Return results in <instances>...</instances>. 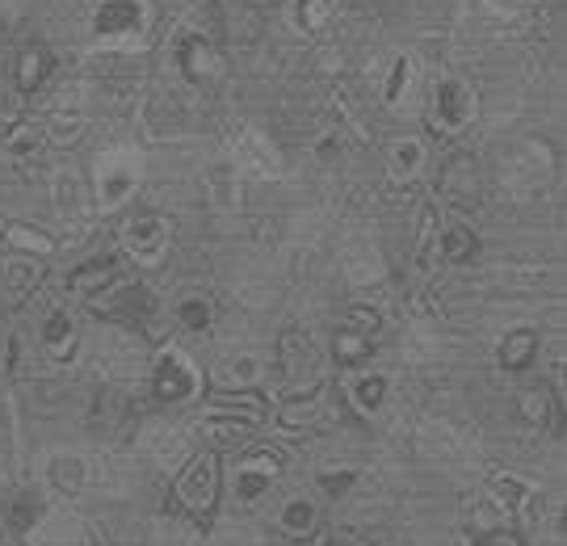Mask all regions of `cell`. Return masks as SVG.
I'll return each instance as SVG.
<instances>
[{
  "label": "cell",
  "mask_w": 567,
  "mask_h": 546,
  "mask_svg": "<svg viewBox=\"0 0 567 546\" xmlns=\"http://www.w3.org/2000/svg\"><path fill=\"white\" fill-rule=\"evenodd\" d=\"M320 400H324V387H311L303 395L286 400V404L278 408V429H282V433H303V429L320 416V408H324Z\"/></svg>",
  "instance_id": "cell-33"
},
{
  "label": "cell",
  "mask_w": 567,
  "mask_h": 546,
  "mask_svg": "<svg viewBox=\"0 0 567 546\" xmlns=\"http://www.w3.org/2000/svg\"><path fill=\"white\" fill-rule=\"evenodd\" d=\"M320 522V505L311 496H290L282 508H278V529L286 538H307Z\"/></svg>",
  "instance_id": "cell-34"
},
{
  "label": "cell",
  "mask_w": 567,
  "mask_h": 546,
  "mask_svg": "<svg viewBox=\"0 0 567 546\" xmlns=\"http://www.w3.org/2000/svg\"><path fill=\"white\" fill-rule=\"evenodd\" d=\"M332 18H337V0H290V4H286L290 30L303 34V39L324 34L328 25H332Z\"/></svg>",
  "instance_id": "cell-27"
},
{
  "label": "cell",
  "mask_w": 567,
  "mask_h": 546,
  "mask_svg": "<svg viewBox=\"0 0 567 546\" xmlns=\"http://www.w3.org/2000/svg\"><path fill=\"white\" fill-rule=\"evenodd\" d=\"M344 395H349V404L358 408L362 416H374V412H383L386 400H391V379L379 374V370H362V374L349 379Z\"/></svg>",
  "instance_id": "cell-24"
},
{
  "label": "cell",
  "mask_w": 567,
  "mask_h": 546,
  "mask_svg": "<svg viewBox=\"0 0 567 546\" xmlns=\"http://www.w3.org/2000/svg\"><path fill=\"white\" fill-rule=\"evenodd\" d=\"M42 282V265L39 257H25V253H13L9 261L0 265V286H4V295H13V299H30Z\"/></svg>",
  "instance_id": "cell-30"
},
{
  "label": "cell",
  "mask_w": 567,
  "mask_h": 546,
  "mask_svg": "<svg viewBox=\"0 0 567 546\" xmlns=\"http://www.w3.org/2000/svg\"><path fill=\"white\" fill-rule=\"evenodd\" d=\"M475 546H522L508 529H496V534H484V538H471Z\"/></svg>",
  "instance_id": "cell-43"
},
{
  "label": "cell",
  "mask_w": 567,
  "mask_h": 546,
  "mask_svg": "<svg viewBox=\"0 0 567 546\" xmlns=\"http://www.w3.org/2000/svg\"><path fill=\"white\" fill-rule=\"evenodd\" d=\"M51 51L47 47H25L18 60V89L30 97V93H39V84L47 81V72H51Z\"/></svg>",
  "instance_id": "cell-37"
},
{
  "label": "cell",
  "mask_w": 567,
  "mask_h": 546,
  "mask_svg": "<svg viewBox=\"0 0 567 546\" xmlns=\"http://www.w3.org/2000/svg\"><path fill=\"white\" fill-rule=\"evenodd\" d=\"M463 526L471 529V538H484L496 529H508V513L501 508V501L492 492H466L463 496Z\"/></svg>",
  "instance_id": "cell-17"
},
{
  "label": "cell",
  "mask_w": 567,
  "mask_h": 546,
  "mask_svg": "<svg viewBox=\"0 0 567 546\" xmlns=\"http://www.w3.org/2000/svg\"><path fill=\"white\" fill-rule=\"evenodd\" d=\"M487 492L501 501L508 517H526L529 526H538L543 517H547V496H543V487L526 480V475H513V471H496L492 480H487Z\"/></svg>",
  "instance_id": "cell-12"
},
{
  "label": "cell",
  "mask_w": 567,
  "mask_h": 546,
  "mask_svg": "<svg viewBox=\"0 0 567 546\" xmlns=\"http://www.w3.org/2000/svg\"><path fill=\"white\" fill-rule=\"evenodd\" d=\"M168 244H173V223L156 210H143L122 227V248L140 269H156L168 257Z\"/></svg>",
  "instance_id": "cell-10"
},
{
  "label": "cell",
  "mask_w": 567,
  "mask_h": 546,
  "mask_svg": "<svg viewBox=\"0 0 567 546\" xmlns=\"http://www.w3.org/2000/svg\"><path fill=\"white\" fill-rule=\"evenodd\" d=\"M416 76H421V68H416L412 55H395V60H391L386 81H383V105L386 110H408L412 93H416Z\"/></svg>",
  "instance_id": "cell-29"
},
{
  "label": "cell",
  "mask_w": 567,
  "mask_h": 546,
  "mask_svg": "<svg viewBox=\"0 0 567 546\" xmlns=\"http://www.w3.org/2000/svg\"><path fill=\"white\" fill-rule=\"evenodd\" d=\"M501 185L513 203H529L538 194H547L550 177H555V152L547 140L538 135H522L501 147V161H496Z\"/></svg>",
  "instance_id": "cell-1"
},
{
  "label": "cell",
  "mask_w": 567,
  "mask_h": 546,
  "mask_svg": "<svg viewBox=\"0 0 567 546\" xmlns=\"http://www.w3.org/2000/svg\"><path fill=\"white\" fill-rule=\"evenodd\" d=\"M261 353H252V349H240V353H227L224 362L215 365V383L227 387V391H252V387L261 383Z\"/></svg>",
  "instance_id": "cell-23"
},
{
  "label": "cell",
  "mask_w": 567,
  "mask_h": 546,
  "mask_svg": "<svg viewBox=\"0 0 567 546\" xmlns=\"http://www.w3.org/2000/svg\"><path fill=\"white\" fill-rule=\"evenodd\" d=\"M173 63L189 84H215L224 81V51L206 39L203 30H189L185 25L182 34L173 39Z\"/></svg>",
  "instance_id": "cell-9"
},
{
  "label": "cell",
  "mask_w": 567,
  "mask_h": 546,
  "mask_svg": "<svg viewBox=\"0 0 567 546\" xmlns=\"http://www.w3.org/2000/svg\"><path fill=\"white\" fill-rule=\"evenodd\" d=\"M51 203H55V210H60L68 223H84V215H89V185H84V177H76V173H68V168H60L55 177H51Z\"/></svg>",
  "instance_id": "cell-22"
},
{
  "label": "cell",
  "mask_w": 567,
  "mask_h": 546,
  "mask_svg": "<svg viewBox=\"0 0 567 546\" xmlns=\"http://www.w3.org/2000/svg\"><path fill=\"white\" fill-rule=\"evenodd\" d=\"M265 421V400L261 395H219V400H210L206 412L198 416V429H203L210 442L219 445H231L248 437V433H257Z\"/></svg>",
  "instance_id": "cell-4"
},
{
  "label": "cell",
  "mask_w": 567,
  "mask_h": 546,
  "mask_svg": "<svg viewBox=\"0 0 567 546\" xmlns=\"http://www.w3.org/2000/svg\"><path fill=\"white\" fill-rule=\"evenodd\" d=\"M143 152L131 143H114L93 161V206L97 210H118L143 185Z\"/></svg>",
  "instance_id": "cell-3"
},
{
  "label": "cell",
  "mask_w": 567,
  "mask_h": 546,
  "mask_svg": "<svg viewBox=\"0 0 567 546\" xmlns=\"http://www.w3.org/2000/svg\"><path fill=\"white\" fill-rule=\"evenodd\" d=\"M97 365H102L105 374H135L143 365V344L135 337H126V332H110L97 349Z\"/></svg>",
  "instance_id": "cell-25"
},
{
  "label": "cell",
  "mask_w": 567,
  "mask_h": 546,
  "mask_svg": "<svg viewBox=\"0 0 567 546\" xmlns=\"http://www.w3.org/2000/svg\"><path fill=\"white\" fill-rule=\"evenodd\" d=\"M534 358H538V328H529V324L508 328L505 337H501V344H496V362H501V370H508V374H522Z\"/></svg>",
  "instance_id": "cell-21"
},
{
  "label": "cell",
  "mask_w": 567,
  "mask_h": 546,
  "mask_svg": "<svg viewBox=\"0 0 567 546\" xmlns=\"http://www.w3.org/2000/svg\"><path fill=\"white\" fill-rule=\"evenodd\" d=\"M324 546H362V543H353V538H341V534H337V538H328Z\"/></svg>",
  "instance_id": "cell-44"
},
{
  "label": "cell",
  "mask_w": 567,
  "mask_h": 546,
  "mask_svg": "<svg viewBox=\"0 0 567 546\" xmlns=\"http://www.w3.org/2000/svg\"><path fill=\"white\" fill-rule=\"evenodd\" d=\"M42 480H47V492L60 501V505H72V501H81L84 487H89V463H84L81 454H51L47 459V471H42Z\"/></svg>",
  "instance_id": "cell-16"
},
{
  "label": "cell",
  "mask_w": 567,
  "mask_h": 546,
  "mask_svg": "<svg viewBox=\"0 0 567 546\" xmlns=\"http://www.w3.org/2000/svg\"><path fill=\"white\" fill-rule=\"evenodd\" d=\"M4 244L13 253H25V257H51L55 253V240L42 227H30V223H9L4 227Z\"/></svg>",
  "instance_id": "cell-36"
},
{
  "label": "cell",
  "mask_w": 567,
  "mask_h": 546,
  "mask_svg": "<svg viewBox=\"0 0 567 546\" xmlns=\"http://www.w3.org/2000/svg\"><path fill=\"white\" fill-rule=\"evenodd\" d=\"M177 320H182L189 332H206V328H210V320H215V311H210V303H206V299H198V295H194V299H185V303L177 307Z\"/></svg>",
  "instance_id": "cell-42"
},
{
  "label": "cell",
  "mask_w": 567,
  "mask_h": 546,
  "mask_svg": "<svg viewBox=\"0 0 567 546\" xmlns=\"http://www.w3.org/2000/svg\"><path fill=\"white\" fill-rule=\"evenodd\" d=\"M76 320H72V311H63L55 307L51 316H47V324H42V349L55 358V362H72V353H76Z\"/></svg>",
  "instance_id": "cell-31"
},
{
  "label": "cell",
  "mask_w": 567,
  "mask_h": 546,
  "mask_svg": "<svg viewBox=\"0 0 567 546\" xmlns=\"http://www.w3.org/2000/svg\"><path fill=\"white\" fill-rule=\"evenodd\" d=\"M89 34L102 51H143L152 39V9L147 0H102L93 9Z\"/></svg>",
  "instance_id": "cell-2"
},
{
  "label": "cell",
  "mask_w": 567,
  "mask_h": 546,
  "mask_svg": "<svg viewBox=\"0 0 567 546\" xmlns=\"http://www.w3.org/2000/svg\"><path fill=\"white\" fill-rule=\"evenodd\" d=\"M480 257V240L466 223H446L437 227V265H450V269H466Z\"/></svg>",
  "instance_id": "cell-19"
},
{
  "label": "cell",
  "mask_w": 567,
  "mask_h": 546,
  "mask_svg": "<svg viewBox=\"0 0 567 546\" xmlns=\"http://www.w3.org/2000/svg\"><path fill=\"white\" fill-rule=\"evenodd\" d=\"M177 496L185 508L194 513H210L219 501V459L215 454H198V459H185L182 480H177Z\"/></svg>",
  "instance_id": "cell-15"
},
{
  "label": "cell",
  "mask_w": 567,
  "mask_h": 546,
  "mask_svg": "<svg viewBox=\"0 0 567 546\" xmlns=\"http://www.w3.org/2000/svg\"><path fill=\"white\" fill-rule=\"evenodd\" d=\"M437 194H442L450 206H458V210L480 206V194H484L480 161H475L471 152H454V156H446L442 173H437Z\"/></svg>",
  "instance_id": "cell-13"
},
{
  "label": "cell",
  "mask_w": 567,
  "mask_h": 546,
  "mask_svg": "<svg viewBox=\"0 0 567 546\" xmlns=\"http://www.w3.org/2000/svg\"><path fill=\"white\" fill-rule=\"evenodd\" d=\"M206 194L219 210H236L244 198V177L231 164H215V168H206Z\"/></svg>",
  "instance_id": "cell-35"
},
{
  "label": "cell",
  "mask_w": 567,
  "mask_h": 546,
  "mask_svg": "<svg viewBox=\"0 0 567 546\" xmlns=\"http://www.w3.org/2000/svg\"><path fill=\"white\" fill-rule=\"evenodd\" d=\"M143 445H147V454H152L156 466H164V471H177V466H185V459H189V437L173 425H152Z\"/></svg>",
  "instance_id": "cell-28"
},
{
  "label": "cell",
  "mask_w": 567,
  "mask_h": 546,
  "mask_svg": "<svg viewBox=\"0 0 567 546\" xmlns=\"http://www.w3.org/2000/svg\"><path fill=\"white\" fill-rule=\"evenodd\" d=\"M425 143L416 140V135H404V140H395L386 147V177L395 185H408L421 177V168H425Z\"/></svg>",
  "instance_id": "cell-26"
},
{
  "label": "cell",
  "mask_w": 567,
  "mask_h": 546,
  "mask_svg": "<svg viewBox=\"0 0 567 546\" xmlns=\"http://www.w3.org/2000/svg\"><path fill=\"white\" fill-rule=\"evenodd\" d=\"M379 328H383V316L370 303H353L344 311L341 324H337V337H332V353H337L341 370H358V365L370 362Z\"/></svg>",
  "instance_id": "cell-5"
},
{
  "label": "cell",
  "mask_w": 567,
  "mask_h": 546,
  "mask_svg": "<svg viewBox=\"0 0 567 546\" xmlns=\"http://www.w3.org/2000/svg\"><path fill=\"white\" fill-rule=\"evenodd\" d=\"M433 126L446 131V135H463L466 126L480 114V93L466 76H442L433 84V102H429Z\"/></svg>",
  "instance_id": "cell-6"
},
{
  "label": "cell",
  "mask_w": 567,
  "mask_h": 546,
  "mask_svg": "<svg viewBox=\"0 0 567 546\" xmlns=\"http://www.w3.org/2000/svg\"><path fill=\"white\" fill-rule=\"evenodd\" d=\"M282 365H286V374H303V365L311 370L316 365V344H311V337H303V332H286L282 337Z\"/></svg>",
  "instance_id": "cell-39"
},
{
  "label": "cell",
  "mask_w": 567,
  "mask_h": 546,
  "mask_svg": "<svg viewBox=\"0 0 567 546\" xmlns=\"http://www.w3.org/2000/svg\"><path fill=\"white\" fill-rule=\"evenodd\" d=\"M84 122H89L84 84H63L60 93H55V102H51V110H47V122H42L47 140L68 147V143H76L84 135Z\"/></svg>",
  "instance_id": "cell-14"
},
{
  "label": "cell",
  "mask_w": 567,
  "mask_h": 546,
  "mask_svg": "<svg viewBox=\"0 0 567 546\" xmlns=\"http://www.w3.org/2000/svg\"><path fill=\"white\" fill-rule=\"evenodd\" d=\"M278 475H282V454L278 450L257 445V450L240 454V463L231 471V496H236V505L240 508L261 505L265 496L274 492V484H278Z\"/></svg>",
  "instance_id": "cell-7"
},
{
  "label": "cell",
  "mask_w": 567,
  "mask_h": 546,
  "mask_svg": "<svg viewBox=\"0 0 567 546\" xmlns=\"http://www.w3.org/2000/svg\"><path fill=\"white\" fill-rule=\"evenodd\" d=\"M0 471L18 475V416L9 404L0 408Z\"/></svg>",
  "instance_id": "cell-40"
},
{
  "label": "cell",
  "mask_w": 567,
  "mask_h": 546,
  "mask_svg": "<svg viewBox=\"0 0 567 546\" xmlns=\"http://www.w3.org/2000/svg\"><path fill=\"white\" fill-rule=\"evenodd\" d=\"M152 395L164 404H189L203 395V374L198 365L189 362V353L182 349H164L161 358L152 362Z\"/></svg>",
  "instance_id": "cell-8"
},
{
  "label": "cell",
  "mask_w": 567,
  "mask_h": 546,
  "mask_svg": "<svg viewBox=\"0 0 567 546\" xmlns=\"http://www.w3.org/2000/svg\"><path fill=\"white\" fill-rule=\"evenodd\" d=\"M316 484L324 487L328 496H332V501H337V496H344V492H349V487L358 484V466H324V471H320V475H316Z\"/></svg>",
  "instance_id": "cell-41"
},
{
  "label": "cell",
  "mask_w": 567,
  "mask_h": 546,
  "mask_svg": "<svg viewBox=\"0 0 567 546\" xmlns=\"http://www.w3.org/2000/svg\"><path fill=\"white\" fill-rule=\"evenodd\" d=\"M513 416L529 433H547L550 421H555V395L547 387H526V391L513 395Z\"/></svg>",
  "instance_id": "cell-20"
},
{
  "label": "cell",
  "mask_w": 567,
  "mask_h": 546,
  "mask_svg": "<svg viewBox=\"0 0 567 546\" xmlns=\"http://www.w3.org/2000/svg\"><path fill=\"white\" fill-rule=\"evenodd\" d=\"M341 265H344V274H349V282L353 286L383 282V253L374 248V240H365V236H353V240L344 244Z\"/></svg>",
  "instance_id": "cell-18"
},
{
  "label": "cell",
  "mask_w": 567,
  "mask_h": 546,
  "mask_svg": "<svg viewBox=\"0 0 567 546\" xmlns=\"http://www.w3.org/2000/svg\"><path fill=\"white\" fill-rule=\"evenodd\" d=\"M114 282H118V274H114V261H110V257L89 261L68 274V290H72V295H84V299H102Z\"/></svg>",
  "instance_id": "cell-32"
},
{
  "label": "cell",
  "mask_w": 567,
  "mask_h": 546,
  "mask_svg": "<svg viewBox=\"0 0 567 546\" xmlns=\"http://www.w3.org/2000/svg\"><path fill=\"white\" fill-rule=\"evenodd\" d=\"M231 168L240 177H257V182H274L282 177V152L274 147L269 135H261L257 126H240L231 135Z\"/></svg>",
  "instance_id": "cell-11"
},
{
  "label": "cell",
  "mask_w": 567,
  "mask_h": 546,
  "mask_svg": "<svg viewBox=\"0 0 567 546\" xmlns=\"http://www.w3.org/2000/svg\"><path fill=\"white\" fill-rule=\"evenodd\" d=\"M42 147H47V131H42L39 122H21V126H13V135L4 140V152L13 156V161H39Z\"/></svg>",
  "instance_id": "cell-38"
}]
</instances>
